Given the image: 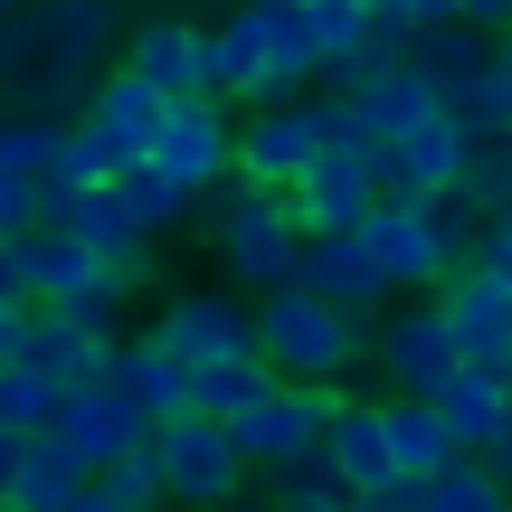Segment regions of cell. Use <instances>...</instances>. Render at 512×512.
I'll return each instance as SVG.
<instances>
[{
    "label": "cell",
    "instance_id": "obj_1",
    "mask_svg": "<svg viewBox=\"0 0 512 512\" xmlns=\"http://www.w3.org/2000/svg\"><path fill=\"white\" fill-rule=\"evenodd\" d=\"M0 38H10V105L57 114L95 95L114 38H124V0H10Z\"/></svg>",
    "mask_w": 512,
    "mask_h": 512
},
{
    "label": "cell",
    "instance_id": "obj_12",
    "mask_svg": "<svg viewBox=\"0 0 512 512\" xmlns=\"http://www.w3.org/2000/svg\"><path fill=\"white\" fill-rule=\"evenodd\" d=\"M313 143H323V124H313V105H304V95L247 105V124H238V171H247V181H266V190H285L294 171L313 162Z\"/></svg>",
    "mask_w": 512,
    "mask_h": 512
},
{
    "label": "cell",
    "instance_id": "obj_23",
    "mask_svg": "<svg viewBox=\"0 0 512 512\" xmlns=\"http://www.w3.org/2000/svg\"><path fill=\"white\" fill-rule=\"evenodd\" d=\"M323 456L342 465L351 475V494H361V484H380L389 465V399H332V418H323Z\"/></svg>",
    "mask_w": 512,
    "mask_h": 512
},
{
    "label": "cell",
    "instance_id": "obj_32",
    "mask_svg": "<svg viewBox=\"0 0 512 512\" xmlns=\"http://www.w3.org/2000/svg\"><path fill=\"white\" fill-rule=\"evenodd\" d=\"M57 399H67V389L38 361H19V351L0 361V427H19V437H29V427H57Z\"/></svg>",
    "mask_w": 512,
    "mask_h": 512
},
{
    "label": "cell",
    "instance_id": "obj_18",
    "mask_svg": "<svg viewBox=\"0 0 512 512\" xmlns=\"http://www.w3.org/2000/svg\"><path fill=\"white\" fill-rule=\"evenodd\" d=\"M427 399L446 408V427H456L465 456H484V446L503 437V408H512V361H456L446 389H427Z\"/></svg>",
    "mask_w": 512,
    "mask_h": 512
},
{
    "label": "cell",
    "instance_id": "obj_34",
    "mask_svg": "<svg viewBox=\"0 0 512 512\" xmlns=\"http://www.w3.org/2000/svg\"><path fill=\"white\" fill-rule=\"evenodd\" d=\"M437 105L456 114L465 133H503V124H512V86H503V67H484V76H465V86H446Z\"/></svg>",
    "mask_w": 512,
    "mask_h": 512
},
{
    "label": "cell",
    "instance_id": "obj_3",
    "mask_svg": "<svg viewBox=\"0 0 512 512\" xmlns=\"http://www.w3.org/2000/svg\"><path fill=\"white\" fill-rule=\"evenodd\" d=\"M256 351L275 361V380H351L361 361H380V323H370V304L275 285L256 294Z\"/></svg>",
    "mask_w": 512,
    "mask_h": 512
},
{
    "label": "cell",
    "instance_id": "obj_14",
    "mask_svg": "<svg viewBox=\"0 0 512 512\" xmlns=\"http://www.w3.org/2000/svg\"><path fill=\"white\" fill-rule=\"evenodd\" d=\"M86 475H95V456L67 437V427H29V446H19V484H10V512H76V503H86Z\"/></svg>",
    "mask_w": 512,
    "mask_h": 512
},
{
    "label": "cell",
    "instance_id": "obj_48",
    "mask_svg": "<svg viewBox=\"0 0 512 512\" xmlns=\"http://www.w3.org/2000/svg\"><path fill=\"white\" fill-rule=\"evenodd\" d=\"M0 19H10V0H0Z\"/></svg>",
    "mask_w": 512,
    "mask_h": 512
},
{
    "label": "cell",
    "instance_id": "obj_42",
    "mask_svg": "<svg viewBox=\"0 0 512 512\" xmlns=\"http://www.w3.org/2000/svg\"><path fill=\"white\" fill-rule=\"evenodd\" d=\"M465 19H475V29H494V38H503V29H512V0H465Z\"/></svg>",
    "mask_w": 512,
    "mask_h": 512
},
{
    "label": "cell",
    "instance_id": "obj_37",
    "mask_svg": "<svg viewBox=\"0 0 512 512\" xmlns=\"http://www.w3.org/2000/svg\"><path fill=\"white\" fill-rule=\"evenodd\" d=\"M38 219H48V190H38V171H0V238H29Z\"/></svg>",
    "mask_w": 512,
    "mask_h": 512
},
{
    "label": "cell",
    "instance_id": "obj_22",
    "mask_svg": "<svg viewBox=\"0 0 512 512\" xmlns=\"http://www.w3.org/2000/svg\"><path fill=\"white\" fill-rule=\"evenodd\" d=\"M105 380L124 389L143 418H171V408H190V380H200V370H190L171 342H152V332H143V342H114L105 351Z\"/></svg>",
    "mask_w": 512,
    "mask_h": 512
},
{
    "label": "cell",
    "instance_id": "obj_6",
    "mask_svg": "<svg viewBox=\"0 0 512 512\" xmlns=\"http://www.w3.org/2000/svg\"><path fill=\"white\" fill-rule=\"evenodd\" d=\"M143 162H152V171H171L181 190H209L228 162H238L228 95H171V105H162V124H152V143H143Z\"/></svg>",
    "mask_w": 512,
    "mask_h": 512
},
{
    "label": "cell",
    "instance_id": "obj_46",
    "mask_svg": "<svg viewBox=\"0 0 512 512\" xmlns=\"http://www.w3.org/2000/svg\"><path fill=\"white\" fill-rule=\"evenodd\" d=\"M0 95H10V38H0Z\"/></svg>",
    "mask_w": 512,
    "mask_h": 512
},
{
    "label": "cell",
    "instance_id": "obj_47",
    "mask_svg": "<svg viewBox=\"0 0 512 512\" xmlns=\"http://www.w3.org/2000/svg\"><path fill=\"white\" fill-rule=\"evenodd\" d=\"M200 10H228V0H200Z\"/></svg>",
    "mask_w": 512,
    "mask_h": 512
},
{
    "label": "cell",
    "instance_id": "obj_44",
    "mask_svg": "<svg viewBox=\"0 0 512 512\" xmlns=\"http://www.w3.org/2000/svg\"><path fill=\"white\" fill-rule=\"evenodd\" d=\"M494 67H503V86H512V29H503V38H494Z\"/></svg>",
    "mask_w": 512,
    "mask_h": 512
},
{
    "label": "cell",
    "instance_id": "obj_20",
    "mask_svg": "<svg viewBox=\"0 0 512 512\" xmlns=\"http://www.w3.org/2000/svg\"><path fill=\"white\" fill-rule=\"evenodd\" d=\"M124 162H133V152L114 143V133L95 124V114H67V124H57V152H48V171H38V190H48V219H57L67 200H76V190L114 181Z\"/></svg>",
    "mask_w": 512,
    "mask_h": 512
},
{
    "label": "cell",
    "instance_id": "obj_43",
    "mask_svg": "<svg viewBox=\"0 0 512 512\" xmlns=\"http://www.w3.org/2000/svg\"><path fill=\"white\" fill-rule=\"evenodd\" d=\"M484 456H494V475L512 484V408H503V437H494V446H484Z\"/></svg>",
    "mask_w": 512,
    "mask_h": 512
},
{
    "label": "cell",
    "instance_id": "obj_17",
    "mask_svg": "<svg viewBox=\"0 0 512 512\" xmlns=\"http://www.w3.org/2000/svg\"><path fill=\"white\" fill-rule=\"evenodd\" d=\"M105 332L86 323V313H67V304H29V323H19V361H38L57 389H76V380H95L105 370Z\"/></svg>",
    "mask_w": 512,
    "mask_h": 512
},
{
    "label": "cell",
    "instance_id": "obj_28",
    "mask_svg": "<svg viewBox=\"0 0 512 512\" xmlns=\"http://www.w3.org/2000/svg\"><path fill=\"white\" fill-rule=\"evenodd\" d=\"M275 389V361L266 351H219V361H200V380H190V408H209V418H238Z\"/></svg>",
    "mask_w": 512,
    "mask_h": 512
},
{
    "label": "cell",
    "instance_id": "obj_8",
    "mask_svg": "<svg viewBox=\"0 0 512 512\" xmlns=\"http://www.w3.org/2000/svg\"><path fill=\"white\" fill-rule=\"evenodd\" d=\"M370 171H380V190L389 200H427V190H456V171H465V124L456 114H418L408 133H380L370 143Z\"/></svg>",
    "mask_w": 512,
    "mask_h": 512
},
{
    "label": "cell",
    "instance_id": "obj_7",
    "mask_svg": "<svg viewBox=\"0 0 512 512\" xmlns=\"http://www.w3.org/2000/svg\"><path fill=\"white\" fill-rule=\"evenodd\" d=\"M380 200V171H370V143H313V162L285 181V209L304 219V238H323V228H361V209Z\"/></svg>",
    "mask_w": 512,
    "mask_h": 512
},
{
    "label": "cell",
    "instance_id": "obj_24",
    "mask_svg": "<svg viewBox=\"0 0 512 512\" xmlns=\"http://www.w3.org/2000/svg\"><path fill=\"white\" fill-rule=\"evenodd\" d=\"M408 67L427 76V86H465V76L494 67V29H475V19H437V29H408Z\"/></svg>",
    "mask_w": 512,
    "mask_h": 512
},
{
    "label": "cell",
    "instance_id": "obj_4",
    "mask_svg": "<svg viewBox=\"0 0 512 512\" xmlns=\"http://www.w3.org/2000/svg\"><path fill=\"white\" fill-rule=\"evenodd\" d=\"M152 465H162V494L171 503H228L247 484V456L238 437H228V418H209V408H171V418H152Z\"/></svg>",
    "mask_w": 512,
    "mask_h": 512
},
{
    "label": "cell",
    "instance_id": "obj_21",
    "mask_svg": "<svg viewBox=\"0 0 512 512\" xmlns=\"http://www.w3.org/2000/svg\"><path fill=\"white\" fill-rule=\"evenodd\" d=\"M304 285L332 294V304H370V313L399 294V285L380 275V256L361 247V228H323V238H304Z\"/></svg>",
    "mask_w": 512,
    "mask_h": 512
},
{
    "label": "cell",
    "instance_id": "obj_29",
    "mask_svg": "<svg viewBox=\"0 0 512 512\" xmlns=\"http://www.w3.org/2000/svg\"><path fill=\"white\" fill-rule=\"evenodd\" d=\"M152 503H171L162 494V465H152V446H133V456H105L86 475V503H76V512H152Z\"/></svg>",
    "mask_w": 512,
    "mask_h": 512
},
{
    "label": "cell",
    "instance_id": "obj_35",
    "mask_svg": "<svg viewBox=\"0 0 512 512\" xmlns=\"http://www.w3.org/2000/svg\"><path fill=\"white\" fill-rule=\"evenodd\" d=\"M57 114H0V171H48Z\"/></svg>",
    "mask_w": 512,
    "mask_h": 512
},
{
    "label": "cell",
    "instance_id": "obj_39",
    "mask_svg": "<svg viewBox=\"0 0 512 512\" xmlns=\"http://www.w3.org/2000/svg\"><path fill=\"white\" fill-rule=\"evenodd\" d=\"M0 294H29V247L0 238Z\"/></svg>",
    "mask_w": 512,
    "mask_h": 512
},
{
    "label": "cell",
    "instance_id": "obj_13",
    "mask_svg": "<svg viewBox=\"0 0 512 512\" xmlns=\"http://www.w3.org/2000/svg\"><path fill=\"white\" fill-rule=\"evenodd\" d=\"M437 304H446V323H456V351H465V361H512V275L456 266L437 285Z\"/></svg>",
    "mask_w": 512,
    "mask_h": 512
},
{
    "label": "cell",
    "instance_id": "obj_25",
    "mask_svg": "<svg viewBox=\"0 0 512 512\" xmlns=\"http://www.w3.org/2000/svg\"><path fill=\"white\" fill-rule=\"evenodd\" d=\"M162 105H171V95L152 86V76H133V67H105V76H95V95H86V114L133 152V162H143V143H152V124H162Z\"/></svg>",
    "mask_w": 512,
    "mask_h": 512
},
{
    "label": "cell",
    "instance_id": "obj_10",
    "mask_svg": "<svg viewBox=\"0 0 512 512\" xmlns=\"http://www.w3.org/2000/svg\"><path fill=\"white\" fill-rule=\"evenodd\" d=\"M124 67L152 76L162 95H209V29L181 19V10H152V19L124 29Z\"/></svg>",
    "mask_w": 512,
    "mask_h": 512
},
{
    "label": "cell",
    "instance_id": "obj_16",
    "mask_svg": "<svg viewBox=\"0 0 512 512\" xmlns=\"http://www.w3.org/2000/svg\"><path fill=\"white\" fill-rule=\"evenodd\" d=\"M57 427H67V437L86 446L95 465H105V456H133V446L152 437V418H143V408H133L124 389L105 380V370H95V380H76L67 399H57Z\"/></svg>",
    "mask_w": 512,
    "mask_h": 512
},
{
    "label": "cell",
    "instance_id": "obj_36",
    "mask_svg": "<svg viewBox=\"0 0 512 512\" xmlns=\"http://www.w3.org/2000/svg\"><path fill=\"white\" fill-rule=\"evenodd\" d=\"M361 0H304V29H313V57H323V67H332V57H351V38H361Z\"/></svg>",
    "mask_w": 512,
    "mask_h": 512
},
{
    "label": "cell",
    "instance_id": "obj_41",
    "mask_svg": "<svg viewBox=\"0 0 512 512\" xmlns=\"http://www.w3.org/2000/svg\"><path fill=\"white\" fill-rule=\"evenodd\" d=\"M19 446H29V437H19V427H0V503H10V484H19Z\"/></svg>",
    "mask_w": 512,
    "mask_h": 512
},
{
    "label": "cell",
    "instance_id": "obj_38",
    "mask_svg": "<svg viewBox=\"0 0 512 512\" xmlns=\"http://www.w3.org/2000/svg\"><path fill=\"white\" fill-rule=\"evenodd\" d=\"M29 304H38V294H0V361L19 351V323H29Z\"/></svg>",
    "mask_w": 512,
    "mask_h": 512
},
{
    "label": "cell",
    "instance_id": "obj_31",
    "mask_svg": "<svg viewBox=\"0 0 512 512\" xmlns=\"http://www.w3.org/2000/svg\"><path fill=\"white\" fill-rule=\"evenodd\" d=\"M512 484L494 475V456H446L437 475H427V512H503Z\"/></svg>",
    "mask_w": 512,
    "mask_h": 512
},
{
    "label": "cell",
    "instance_id": "obj_11",
    "mask_svg": "<svg viewBox=\"0 0 512 512\" xmlns=\"http://www.w3.org/2000/svg\"><path fill=\"white\" fill-rule=\"evenodd\" d=\"M456 323H446V304H399L380 313V370L389 389H446V370H456Z\"/></svg>",
    "mask_w": 512,
    "mask_h": 512
},
{
    "label": "cell",
    "instance_id": "obj_15",
    "mask_svg": "<svg viewBox=\"0 0 512 512\" xmlns=\"http://www.w3.org/2000/svg\"><path fill=\"white\" fill-rule=\"evenodd\" d=\"M361 247L380 256V275L389 285H446V266H437V238H427V209L418 200H370L361 209Z\"/></svg>",
    "mask_w": 512,
    "mask_h": 512
},
{
    "label": "cell",
    "instance_id": "obj_5",
    "mask_svg": "<svg viewBox=\"0 0 512 512\" xmlns=\"http://www.w3.org/2000/svg\"><path fill=\"white\" fill-rule=\"evenodd\" d=\"M323 418H332V380H275L256 408L228 418V437H238L247 475H275V465H294V456L323 446Z\"/></svg>",
    "mask_w": 512,
    "mask_h": 512
},
{
    "label": "cell",
    "instance_id": "obj_26",
    "mask_svg": "<svg viewBox=\"0 0 512 512\" xmlns=\"http://www.w3.org/2000/svg\"><path fill=\"white\" fill-rule=\"evenodd\" d=\"M389 456H399L408 475H437L446 456H465L456 427H446V408L427 399V389H399V399H389Z\"/></svg>",
    "mask_w": 512,
    "mask_h": 512
},
{
    "label": "cell",
    "instance_id": "obj_2",
    "mask_svg": "<svg viewBox=\"0 0 512 512\" xmlns=\"http://www.w3.org/2000/svg\"><path fill=\"white\" fill-rule=\"evenodd\" d=\"M323 76L304 29V0H228L219 29H209V95L228 105H275V95H304Z\"/></svg>",
    "mask_w": 512,
    "mask_h": 512
},
{
    "label": "cell",
    "instance_id": "obj_45",
    "mask_svg": "<svg viewBox=\"0 0 512 512\" xmlns=\"http://www.w3.org/2000/svg\"><path fill=\"white\" fill-rule=\"evenodd\" d=\"M484 219H494V228H503V238H512V200H503V209H484Z\"/></svg>",
    "mask_w": 512,
    "mask_h": 512
},
{
    "label": "cell",
    "instance_id": "obj_30",
    "mask_svg": "<svg viewBox=\"0 0 512 512\" xmlns=\"http://www.w3.org/2000/svg\"><path fill=\"white\" fill-rule=\"evenodd\" d=\"M275 512H361V494H351V475L313 446V456L275 465Z\"/></svg>",
    "mask_w": 512,
    "mask_h": 512
},
{
    "label": "cell",
    "instance_id": "obj_27",
    "mask_svg": "<svg viewBox=\"0 0 512 512\" xmlns=\"http://www.w3.org/2000/svg\"><path fill=\"white\" fill-rule=\"evenodd\" d=\"M114 200H124V219L143 228V238H171V228L200 219V190H181L171 171H152V162H124V171H114Z\"/></svg>",
    "mask_w": 512,
    "mask_h": 512
},
{
    "label": "cell",
    "instance_id": "obj_19",
    "mask_svg": "<svg viewBox=\"0 0 512 512\" xmlns=\"http://www.w3.org/2000/svg\"><path fill=\"white\" fill-rule=\"evenodd\" d=\"M19 247H29V294H38V304H76V294L114 285V275H105V247H86L67 219H38Z\"/></svg>",
    "mask_w": 512,
    "mask_h": 512
},
{
    "label": "cell",
    "instance_id": "obj_33",
    "mask_svg": "<svg viewBox=\"0 0 512 512\" xmlns=\"http://www.w3.org/2000/svg\"><path fill=\"white\" fill-rule=\"evenodd\" d=\"M456 190H465L475 209H503V200H512V124H503V133H465Z\"/></svg>",
    "mask_w": 512,
    "mask_h": 512
},
{
    "label": "cell",
    "instance_id": "obj_40",
    "mask_svg": "<svg viewBox=\"0 0 512 512\" xmlns=\"http://www.w3.org/2000/svg\"><path fill=\"white\" fill-rule=\"evenodd\" d=\"M437 19H465V0H408V29H437Z\"/></svg>",
    "mask_w": 512,
    "mask_h": 512
},
{
    "label": "cell",
    "instance_id": "obj_9",
    "mask_svg": "<svg viewBox=\"0 0 512 512\" xmlns=\"http://www.w3.org/2000/svg\"><path fill=\"white\" fill-rule=\"evenodd\" d=\"M152 342H171L190 370L219 361V351H256V294H171L162 313H152Z\"/></svg>",
    "mask_w": 512,
    "mask_h": 512
}]
</instances>
